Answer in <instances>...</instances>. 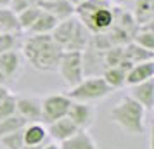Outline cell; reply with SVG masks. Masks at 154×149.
Here are the masks:
<instances>
[{"instance_id": "cell-12", "label": "cell", "mask_w": 154, "mask_h": 149, "mask_svg": "<svg viewBox=\"0 0 154 149\" xmlns=\"http://www.w3.org/2000/svg\"><path fill=\"white\" fill-rule=\"evenodd\" d=\"M38 7L52 14L57 21L68 19L75 14V5L69 0H42V2H38Z\"/></svg>"}, {"instance_id": "cell-16", "label": "cell", "mask_w": 154, "mask_h": 149, "mask_svg": "<svg viewBox=\"0 0 154 149\" xmlns=\"http://www.w3.org/2000/svg\"><path fill=\"white\" fill-rule=\"evenodd\" d=\"M47 137H49V134L42 121L26 123V127L23 128V139H24L26 146H42L47 141Z\"/></svg>"}, {"instance_id": "cell-18", "label": "cell", "mask_w": 154, "mask_h": 149, "mask_svg": "<svg viewBox=\"0 0 154 149\" xmlns=\"http://www.w3.org/2000/svg\"><path fill=\"white\" fill-rule=\"evenodd\" d=\"M123 57L126 61H130L132 64H137V63H144V61L154 59V52L142 49L140 45H137L133 42H128L126 45H123Z\"/></svg>"}, {"instance_id": "cell-23", "label": "cell", "mask_w": 154, "mask_h": 149, "mask_svg": "<svg viewBox=\"0 0 154 149\" xmlns=\"http://www.w3.org/2000/svg\"><path fill=\"white\" fill-rule=\"evenodd\" d=\"M28 121L24 120L23 116L16 113L12 116H9L5 120H0V137L2 135H7V134H12V132H17V130H23L26 127Z\"/></svg>"}, {"instance_id": "cell-5", "label": "cell", "mask_w": 154, "mask_h": 149, "mask_svg": "<svg viewBox=\"0 0 154 149\" xmlns=\"http://www.w3.org/2000/svg\"><path fill=\"white\" fill-rule=\"evenodd\" d=\"M112 92L114 90L106 83L104 78L100 75H97V76H85L78 85L71 87V90L68 92V97L71 101L94 104V102L107 99Z\"/></svg>"}, {"instance_id": "cell-9", "label": "cell", "mask_w": 154, "mask_h": 149, "mask_svg": "<svg viewBox=\"0 0 154 149\" xmlns=\"http://www.w3.org/2000/svg\"><path fill=\"white\" fill-rule=\"evenodd\" d=\"M16 113L19 116H23L28 123H31V121H42V104H40V99L33 97V95L16 97Z\"/></svg>"}, {"instance_id": "cell-10", "label": "cell", "mask_w": 154, "mask_h": 149, "mask_svg": "<svg viewBox=\"0 0 154 149\" xmlns=\"http://www.w3.org/2000/svg\"><path fill=\"white\" fill-rule=\"evenodd\" d=\"M0 71L7 78V82L19 80L17 76L23 71V56L17 50H9L0 54Z\"/></svg>"}, {"instance_id": "cell-20", "label": "cell", "mask_w": 154, "mask_h": 149, "mask_svg": "<svg viewBox=\"0 0 154 149\" xmlns=\"http://www.w3.org/2000/svg\"><path fill=\"white\" fill-rule=\"evenodd\" d=\"M152 9L154 0H135V11L132 12V16L139 26L152 23Z\"/></svg>"}, {"instance_id": "cell-34", "label": "cell", "mask_w": 154, "mask_h": 149, "mask_svg": "<svg viewBox=\"0 0 154 149\" xmlns=\"http://www.w3.org/2000/svg\"><path fill=\"white\" fill-rule=\"evenodd\" d=\"M0 149H4V147H2V146H0Z\"/></svg>"}, {"instance_id": "cell-3", "label": "cell", "mask_w": 154, "mask_h": 149, "mask_svg": "<svg viewBox=\"0 0 154 149\" xmlns=\"http://www.w3.org/2000/svg\"><path fill=\"white\" fill-rule=\"evenodd\" d=\"M109 116L112 123L126 135L137 137L146 134V109L128 95L121 97L112 106Z\"/></svg>"}, {"instance_id": "cell-27", "label": "cell", "mask_w": 154, "mask_h": 149, "mask_svg": "<svg viewBox=\"0 0 154 149\" xmlns=\"http://www.w3.org/2000/svg\"><path fill=\"white\" fill-rule=\"evenodd\" d=\"M16 97L17 95L11 92L5 99L0 101V120H5L9 116L16 114Z\"/></svg>"}, {"instance_id": "cell-13", "label": "cell", "mask_w": 154, "mask_h": 149, "mask_svg": "<svg viewBox=\"0 0 154 149\" xmlns=\"http://www.w3.org/2000/svg\"><path fill=\"white\" fill-rule=\"evenodd\" d=\"M76 130H80V128H76V125H75L68 116H63V118H59V120L49 123L47 134H49V137H52L56 142H63V141H66V139H69Z\"/></svg>"}, {"instance_id": "cell-4", "label": "cell", "mask_w": 154, "mask_h": 149, "mask_svg": "<svg viewBox=\"0 0 154 149\" xmlns=\"http://www.w3.org/2000/svg\"><path fill=\"white\" fill-rule=\"evenodd\" d=\"M50 35L63 50H80V52H83L88 45L92 33L85 28L83 23L73 14L68 19H63V21L57 23V26L54 28V31Z\"/></svg>"}, {"instance_id": "cell-25", "label": "cell", "mask_w": 154, "mask_h": 149, "mask_svg": "<svg viewBox=\"0 0 154 149\" xmlns=\"http://www.w3.org/2000/svg\"><path fill=\"white\" fill-rule=\"evenodd\" d=\"M0 146L4 149H21L24 146V139H23V130L12 132V134L2 135L0 137Z\"/></svg>"}, {"instance_id": "cell-21", "label": "cell", "mask_w": 154, "mask_h": 149, "mask_svg": "<svg viewBox=\"0 0 154 149\" xmlns=\"http://www.w3.org/2000/svg\"><path fill=\"white\" fill-rule=\"evenodd\" d=\"M132 42L140 45L142 49L154 52V31H152V28H151V23L142 24V26L137 28L135 35L132 36Z\"/></svg>"}, {"instance_id": "cell-33", "label": "cell", "mask_w": 154, "mask_h": 149, "mask_svg": "<svg viewBox=\"0 0 154 149\" xmlns=\"http://www.w3.org/2000/svg\"><path fill=\"white\" fill-rule=\"evenodd\" d=\"M71 4H73V5H78V4H80V2H83V0H69Z\"/></svg>"}, {"instance_id": "cell-11", "label": "cell", "mask_w": 154, "mask_h": 149, "mask_svg": "<svg viewBox=\"0 0 154 149\" xmlns=\"http://www.w3.org/2000/svg\"><path fill=\"white\" fill-rule=\"evenodd\" d=\"M128 97H132L133 101H137L140 106H144L146 111L152 109L154 106V82L152 78L146 80L142 83L128 87Z\"/></svg>"}, {"instance_id": "cell-1", "label": "cell", "mask_w": 154, "mask_h": 149, "mask_svg": "<svg viewBox=\"0 0 154 149\" xmlns=\"http://www.w3.org/2000/svg\"><path fill=\"white\" fill-rule=\"evenodd\" d=\"M21 56L42 73H57L63 49L52 35H28L21 43Z\"/></svg>"}, {"instance_id": "cell-31", "label": "cell", "mask_w": 154, "mask_h": 149, "mask_svg": "<svg viewBox=\"0 0 154 149\" xmlns=\"http://www.w3.org/2000/svg\"><path fill=\"white\" fill-rule=\"evenodd\" d=\"M0 85H7V78L2 75V71H0Z\"/></svg>"}, {"instance_id": "cell-28", "label": "cell", "mask_w": 154, "mask_h": 149, "mask_svg": "<svg viewBox=\"0 0 154 149\" xmlns=\"http://www.w3.org/2000/svg\"><path fill=\"white\" fill-rule=\"evenodd\" d=\"M31 5H38V0H11V5L9 7L17 14V12H21L23 9L31 7Z\"/></svg>"}, {"instance_id": "cell-24", "label": "cell", "mask_w": 154, "mask_h": 149, "mask_svg": "<svg viewBox=\"0 0 154 149\" xmlns=\"http://www.w3.org/2000/svg\"><path fill=\"white\" fill-rule=\"evenodd\" d=\"M42 12V9L38 5H31V7L23 9L21 12H17V23H19V28L21 31H28L31 28V24L36 21L38 14Z\"/></svg>"}, {"instance_id": "cell-14", "label": "cell", "mask_w": 154, "mask_h": 149, "mask_svg": "<svg viewBox=\"0 0 154 149\" xmlns=\"http://www.w3.org/2000/svg\"><path fill=\"white\" fill-rule=\"evenodd\" d=\"M154 76V59L144 61V63L133 64L130 70L126 71V85H137L146 80H151Z\"/></svg>"}, {"instance_id": "cell-6", "label": "cell", "mask_w": 154, "mask_h": 149, "mask_svg": "<svg viewBox=\"0 0 154 149\" xmlns=\"http://www.w3.org/2000/svg\"><path fill=\"white\" fill-rule=\"evenodd\" d=\"M57 73L66 85L75 87L85 78L83 71V54L80 50H63V56L57 66Z\"/></svg>"}, {"instance_id": "cell-8", "label": "cell", "mask_w": 154, "mask_h": 149, "mask_svg": "<svg viewBox=\"0 0 154 149\" xmlns=\"http://www.w3.org/2000/svg\"><path fill=\"white\" fill-rule=\"evenodd\" d=\"M66 116L76 125V128H80V130H88V128L95 123L97 109H95V106L90 104V102H78V101H73Z\"/></svg>"}, {"instance_id": "cell-32", "label": "cell", "mask_w": 154, "mask_h": 149, "mask_svg": "<svg viewBox=\"0 0 154 149\" xmlns=\"http://www.w3.org/2000/svg\"><path fill=\"white\" fill-rule=\"evenodd\" d=\"M42 146H43V144H42ZM42 146H26V144H24L21 149H42Z\"/></svg>"}, {"instance_id": "cell-7", "label": "cell", "mask_w": 154, "mask_h": 149, "mask_svg": "<svg viewBox=\"0 0 154 149\" xmlns=\"http://www.w3.org/2000/svg\"><path fill=\"white\" fill-rule=\"evenodd\" d=\"M73 101L68 97V94H49L43 99H40L42 104V123H52L68 114L69 106Z\"/></svg>"}, {"instance_id": "cell-19", "label": "cell", "mask_w": 154, "mask_h": 149, "mask_svg": "<svg viewBox=\"0 0 154 149\" xmlns=\"http://www.w3.org/2000/svg\"><path fill=\"white\" fill-rule=\"evenodd\" d=\"M100 76L104 78V82L111 87L112 90H118V88L126 87V71L121 70L119 66H109V68H106Z\"/></svg>"}, {"instance_id": "cell-30", "label": "cell", "mask_w": 154, "mask_h": 149, "mask_svg": "<svg viewBox=\"0 0 154 149\" xmlns=\"http://www.w3.org/2000/svg\"><path fill=\"white\" fill-rule=\"evenodd\" d=\"M42 149H61V147H59V144H56V142H50L47 146H42Z\"/></svg>"}, {"instance_id": "cell-22", "label": "cell", "mask_w": 154, "mask_h": 149, "mask_svg": "<svg viewBox=\"0 0 154 149\" xmlns=\"http://www.w3.org/2000/svg\"><path fill=\"white\" fill-rule=\"evenodd\" d=\"M9 31V33H21L17 14L11 7H0V33Z\"/></svg>"}, {"instance_id": "cell-35", "label": "cell", "mask_w": 154, "mask_h": 149, "mask_svg": "<svg viewBox=\"0 0 154 149\" xmlns=\"http://www.w3.org/2000/svg\"><path fill=\"white\" fill-rule=\"evenodd\" d=\"M38 2H42V0H38Z\"/></svg>"}, {"instance_id": "cell-2", "label": "cell", "mask_w": 154, "mask_h": 149, "mask_svg": "<svg viewBox=\"0 0 154 149\" xmlns=\"http://www.w3.org/2000/svg\"><path fill=\"white\" fill-rule=\"evenodd\" d=\"M109 0H83L75 5V16L90 33H106L114 24V11Z\"/></svg>"}, {"instance_id": "cell-17", "label": "cell", "mask_w": 154, "mask_h": 149, "mask_svg": "<svg viewBox=\"0 0 154 149\" xmlns=\"http://www.w3.org/2000/svg\"><path fill=\"white\" fill-rule=\"evenodd\" d=\"M57 23L59 21H57L52 14L42 11V12L38 14V17H36V21L31 24V28H29L26 33H28V35H50V33L54 31V28L57 26Z\"/></svg>"}, {"instance_id": "cell-15", "label": "cell", "mask_w": 154, "mask_h": 149, "mask_svg": "<svg viewBox=\"0 0 154 149\" xmlns=\"http://www.w3.org/2000/svg\"><path fill=\"white\" fill-rule=\"evenodd\" d=\"M61 149H99L97 142L88 134V130H76L69 139L59 142Z\"/></svg>"}, {"instance_id": "cell-29", "label": "cell", "mask_w": 154, "mask_h": 149, "mask_svg": "<svg viewBox=\"0 0 154 149\" xmlns=\"http://www.w3.org/2000/svg\"><path fill=\"white\" fill-rule=\"evenodd\" d=\"M9 94H11V88H9L7 85H0V101L5 99Z\"/></svg>"}, {"instance_id": "cell-26", "label": "cell", "mask_w": 154, "mask_h": 149, "mask_svg": "<svg viewBox=\"0 0 154 149\" xmlns=\"http://www.w3.org/2000/svg\"><path fill=\"white\" fill-rule=\"evenodd\" d=\"M17 45H19V33H9V31L0 33V54L9 52V50H16Z\"/></svg>"}]
</instances>
